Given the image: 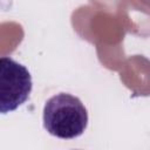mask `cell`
I'll use <instances>...</instances> for the list:
<instances>
[{"label": "cell", "instance_id": "6da1fadb", "mask_svg": "<svg viewBox=\"0 0 150 150\" xmlns=\"http://www.w3.org/2000/svg\"><path fill=\"white\" fill-rule=\"evenodd\" d=\"M88 125V111L81 100L60 93L47 100L43 107V127L48 134L62 139L81 136Z\"/></svg>", "mask_w": 150, "mask_h": 150}, {"label": "cell", "instance_id": "7a4b0ae2", "mask_svg": "<svg viewBox=\"0 0 150 150\" xmlns=\"http://www.w3.org/2000/svg\"><path fill=\"white\" fill-rule=\"evenodd\" d=\"M28 69L8 56L0 59V111L7 114L23 104L32 91Z\"/></svg>", "mask_w": 150, "mask_h": 150}]
</instances>
